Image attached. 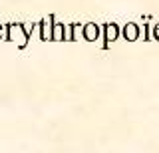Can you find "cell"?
<instances>
[{
    "instance_id": "52a82bcc",
    "label": "cell",
    "mask_w": 159,
    "mask_h": 153,
    "mask_svg": "<svg viewBox=\"0 0 159 153\" xmlns=\"http://www.w3.org/2000/svg\"><path fill=\"white\" fill-rule=\"evenodd\" d=\"M64 24H60V22H56V18H54V22H52V38L50 40L52 42H62L64 40Z\"/></svg>"
},
{
    "instance_id": "3957f363",
    "label": "cell",
    "mask_w": 159,
    "mask_h": 153,
    "mask_svg": "<svg viewBox=\"0 0 159 153\" xmlns=\"http://www.w3.org/2000/svg\"><path fill=\"white\" fill-rule=\"evenodd\" d=\"M121 34L127 42H135L139 38V34H141V28H139V24H135V22H127L125 26H123Z\"/></svg>"
},
{
    "instance_id": "277c9868",
    "label": "cell",
    "mask_w": 159,
    "mask_h": 153,
    "mask_svg": "<svg viewBox=\"0 0 159 153\" xmlns=\"http://www.w3.org/2000/svg\"><path fill=\"white\" fill-rule=\"evenodd\" d=\"M117 36H119V26H117V24H113V22L106 24V26H103V40H106L103 48H107L109 42H116Z\"/></svg>"
},
{
    "instance_id": "ba28073f",
    "label": "cell",
    "mask_w": 159,
    "mask_h": 153,
    "mask_svg": "<svg viewBox=\"0 0 159 153\" xmlns=\"http://www.w3.org/2000/svg\"><path fill=\"white\" fill-rule=\"evenodd\" d=\"M153 38H155V40H159V22L153 26Z\"/></svg>"
},
{
    "instance_id": "5b68a950",
    "label": "cell",
    "mask_w": 159,
    "mask_h": 153,
    "mask_svg": "<svg viewBox=\"0 0 159 153\" xmlns=\"http://www.w3.org/2000/svg\"><path fill=\"white\" fill-rule=\"evenodd\" d=\"M80 34H82L80 24H70V26L64 28V40L66 42H76V40H80Z\"/></svg>"
},
{
    "instance_id": "9c48e42d",
    "label": "cell",
    "mask_w": 159,
    "mask_h": 153,
    "mask_svg": "<svg viewBox=\"0 0 159 153\" xmlns=\"http://www.w3.org/2000/svg\"><path fill=\"white\" fill-rule=\"evenodd\" d=\"M2 38H4V26L0 24V40H2Z\"/></svg>"
},
{
    "instance_id": "6da1fadb",
    "label": "cell",
    "mask_w": 159,
    "mask_h": 153,
    "mask_svg": "<svg viewBox=\"0 0 159 153\" xmlns=\"http://www.w3.org/2000/svg\"><path fill=\"white\" fill-rule=\"evenodd\" d=\"M4 38H6L8 42H16L18 48H26L30 34H28V30H26V26H24V24H8Z\"/></svg>"
},
{
    "instance_id": "8992f818",
    "label": "cell",
    "mask_w": 159,
    "mask_h": 153,
    "mask_svg": "<svg viewBox=\"0 0 159 153\" xmlns=\"http://www.w3.org/2000/svg\"><path fill=\"white\" fill-rule=\"evenodd\" d=\"M52 22H54V16H48V20L40 22V40L48 42L52 38Z\"/></svg>"
},
{
    "instance_id": "7a4b0ae2",
    "label": "cell",
    "mask_w": 159,
    "mask_h": 153,
    "mask_svg": "<svg viewBox=\"0 0 159 153\" xmlns=\"http://www.w3.org/2000/svg\"><path fill=\"white\" fill-rule=\"evenodd\" d=\"M99 34H102V28H99L96 22H88L86 26L82 28V36H84L86 42H96L99 38Z\"/></svg>"
}]
</instances>
